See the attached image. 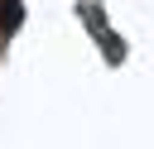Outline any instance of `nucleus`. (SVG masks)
<instances>
[{"mask_svg": "<svg viewBox=\"0 0 154 149\" xmlns=\"http://www.w3.org/2000/svg\"><path fill=\"white\" fill-rule=\"evenodd\" d=\"M0 19H5V29H19L24 24V5L19 0H0Z\"/></svg>", "mask_w": 154, "mask_h": 149, "instance_id": "f257e3e1", "label": "nucleus"}]
</instances>
